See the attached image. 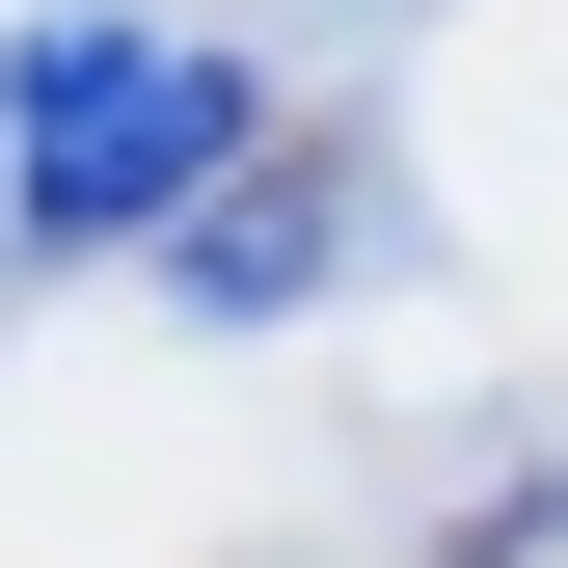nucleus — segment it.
<instances>
[{
    "instance_id": "2",
    "label": "nucleus",
    "mask_w": 568,
    "mask_h": 568,
    "mask_svg": "<svg viewBox=\"0 0 568 568\" xmlns=\"http://www.w3.org/2000/svg\"><path fill=\"white\" fill-rule=\"evenodd\" d=\"M163 271H190V298H217V325H271V298H298V271H325V190H298V163H244V190H217V217H190Z\"/></svg>"
},
{
    "instance_id": "1",
    "label": "nucleus",
    "mask_w": 568,
    "mask_h": 568,
    "mask_svg": "<svg viewBox=\"0 0 568 568\" xmlns=\"http://www.w3.org/2000/svg\"><path fill=\"white\" fill-rule=\"evenodd\" d=\"M0 135H28V163H0L28 244H190L271 163V82L190 54V28H28V54H0Z\"/></svg>"
},
{
    "instance_id": "3",
    "label": "nucleus",
    "mask_w": 568,
    "mask_h": 568,
    "mask_svg": "<svg viewBox=\"0 0 568 568\" xmlns=\"http://www.w3.org/2000/svg\"><path fill=\"white\" fill-rule=\"evenodd\" d=\"M487 568H568V487H515V515H487Z\"/></svg>"
}]
</instances>
